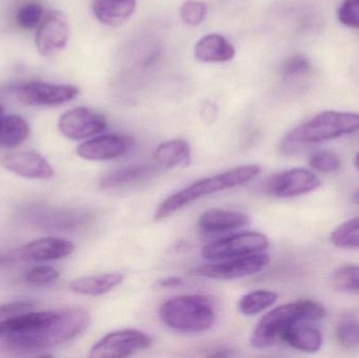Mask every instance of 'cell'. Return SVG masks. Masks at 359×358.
<instances>
[{
	"instance_id": "6da1fadb",
	"label": "cell",
	"mask_w": 359,
	"mask_h": 358,
	"mask_svg": "<svg viewBox=\"0 0 359 358\" xmlns=\"http://www.w3.org/2000/svg\"><path fill=\"white\" fill-rule=\"evenodd\" d=\"M326 315L325 307L313 301L282 305L266 313L253 330L250 343L257 349L282 344L285 334L299 323H314Z\"/></svg>"
},
{
	"instance_id": "7a4b0ae2",
	"label": "cell",
	"mask_w": 359,
	"mask_h": 358,
	"mask_svg": "<svg viewBox=\"0 0 359 358\" xmlns=\"http://www.w3.org/2000/svg\"><path fill=\"white\" fill-rule=\"evenodd\" d=\"M359 130V113L324 111L291 130L280 143L283 155L291 156L310 144L333 140Z\"/></svg>"
},
{
	"instance_id": "3957f363",
	"label": "cell",
	"mask_w": 359,
	"mask_h": 358,
	"mask_svg": "<svg viewBox=\"0 0 359 358\" xmlns=\"http://www.w3.org/2000/svg\"><path fill=\"white\" fill-rule=\"evenodd\" d=\"M259 172L261 168L257 165H245L196 181L166 199L158 208L154 219L164 220L201 198L245 184L255 179Z\"/></svg>"
},
{
	"instance_id": "277c9868",
	"label": "cell",
	"mask_w": 359,
	"mask_h": 358,
	"mask_svg": "<svg viewBox=\"0 0 359 358\" xmlns=\"http://www.w3.org/2000/svg\"><path fill=\"white\" fill-rule=\"evenodd\" d=\"M159 313L168 328L186 333L206 331L215 321L212 302L200 294L170 298L160 307Z\"/></svg>"
},
{
	"instance_id": "5b68a950",
	"label": "cell",
	"mask_w": 359,
	"mask_h": 358,
	"mask_svg": "<svg viewBox=\"0 0 359 358\" xmlns=\"http://www.w3.org/2000/svg\"><path fill=\"white\" fill-rule=\"evenodd\" d=\"M269 246V240L263 233H236L219 241L209 243L202 249L203 258L211 261L227 260L236 256H248L265 250Z\"/></svg>"
},
{
	"instance_id": "8992f818",
	"label": "cell",
	"mask_w": 359,
	"mask_h": 358,
	"mask_svg": "<svg viewBox=\"0 0 359 358\" xmlns=\"http://www.w3.org/2000/svg\"><path fill=\"white\" fill-rule=\"evenodd\" d=\"M151 338L138 330H120L103 336L90 349V357H128L151 346Z\"/></svg>"
},
{
	"instance_id": "52a82bcc",
	"label": "cell",
	"mask_w": 359,
	"mask_h": 358,
	"mask_svg": "<svg viewBox=\"0 0 359 358\" xmlns=\"http://www.w3.org/2000/svg\"><path fill=\"white\" fill-rule=\"evenodd\" d=\"M270 258L265 254H252L248 256L227 259L221 263L203 265L194 269L200 277L212 280H236L249 277L263 270L269 264Z\"/></svg>"
},
{
	"instance_id": "ba28073f",
	"label": "cell",
	"mask_w": 359,
	"mask_h": 358,
	"mask_svg": "<svg viewBox=\"0 0 359 358\" xmlns=\"http://www.w3.org/2000/svg\"><path fill=\"white\" fill-rule=\"evenodd\" d=\"M79 88L72 84H54L34 81L18 86L16 97L21 103L31 106H57L73 100Z\"/></svg>"
},
{
	"instance_id": "9c48e42d",
	"label": "cell",
	"mask_w": 359,
	"mask_h": 358,
	"mask_svg": "<svg viewBox=\"0 0 359 358\" xmlns=\"http://www.w3.org/2000/svg\"><path fill=\"white\" fill-rule=\"evenodd\" d=\"M107 126V118L102 113L84 106L65 111L58 121L61 134L71 140L90 138L102 132Z\"/></svg>"
},
{
	"instance_id": "30bf717a",
	"label": "cell",
	"mask_w": 359,
	"mask_h": 358,
	"mask_svg": "<svg viewBox=\"0 0 359 358\" xmlns=\"http://www.w3.org/2000/svg\"><path fill=\"white\" fill-rule=\"evenodd\" d=\"M69 21L60 11H50L42 18L36 32V48L43 57L54 56L65 50L69 42Z\"/></svg>"
},
{
	"instance_id": "8fae6325",
	"label": "cell",
	"mask_w": 359,
	"mask_h": 358,
	"mask_svg": "<svg viewBox=\"0 0 359 358\" xmlns=\"http://www.w3.org/2000/svg\"><path fill=\"white\" fill-rule=\"evenodd\" d=\"M320 185V179L305 168H293L274 176L267 183V191L276 198H293L316 191Z\"/></svg>"
},
{
	"instance_id": "7c38bea8",
	"label": "cell",
	"mask_w": 359,
	"mask_h": 358,
	"mask_svg": "<svg viewBox=\"0 0 359 358\" xmlns=\"http://www.w3.org/2000/svg\"><path fill=\"white\" fill-rule=\"evenodd\" d=\"M133 144L134 140L126 135H102L80 144L76 153L88 161H107L126 155Z\"/></svg>"
},
{
	"instance_id": "4fadbf2b",
	"label": "cell",
	"mask_w": 359,
	"mask_h": 358,
	"mask_svg": "<svg viewBox=\"0 0 359 358\" xmlns=\"http://www.w3.org/2000/svg\"><path fill=\"white\" fill-rule=\"evenodd\" d=\"M1 165L17 176L32 180H50L55 174L52 165L35 151H21L6 156Z\"/></svg>"
},
{
	"instance_id": "5bb4252c",
	"label": "cell",
	"mask_w": 359,
	"mask_h": 358,
	"mask_svg": "<svg viewBox=\"0 0 359 358\" xmlns=\"http://www.w3.org/2000/svg\"><path fill=\"white\" fill-rule=\"evenodd\" d=\"M75 249L72 242L60 237H46L29 242L19 250V256L27 262H48L71 256Z\"/></svg>"
},
{
	"instance_id": "9a60e30c",
	"label": "cell",
	"mask_w": 359,
	"mask_h": 358,
	"mask_svg": "<svg viewBox=\"0 0 359 358\" xmlns=\"http://www.w3.org/2000/svg\"><path fill=\"white\" fill-rule=\"evenodd\" d=\"M250 218L246 214L236 210L212 208L198 218V227L206 233H225L246 226Z\"/></svg>"
},
{
	"instance_id": "2e32d148",
	"label": "cell",
	"mask_w": 359,
	"mask_h": 358,
	"mask_svg": "<svg viewBox=\"0 0 359 358\" xmlns=\"http://www.w3.org/2000/svg\"><path fill=\"white\" fill-rule=\"evenodd\" d=\"M234 56L236 48L219 34H208L201 38L194 46V57L201 62H227Z\"/></svg>"
},
{
	"instance_id": "e0dca14e",
	"label": "cell",
	"mask_w": 359,
	"mask_h": 358,
	"mask_svg": "<svg viewBox=\"0 0 359 358\" xmlns=\"http://www.w3.org/2000/svg\"><path fill=\"white\" fill-rule=\"evenodd\" d=\"M136 0H94L93 12L103 25L117 27L126 22L134 14Z\"/></svg>"
},
{
	"instance_id": "ac0fdd59",
	"label": "cell",
	"mask_w": 359,
	"mask_h": 358,
	"mask_svg": "<svg viewBox=\"0 0 359 358\" xmlns=\"http://www.w3.org/2000/svg\"><path fill=\"white\" fill-rule=\"evenodd\" d=\"M123 275L119 273L80 277L71 282L69 289L74 294L81 296H103L119 286L123 282Z\"/></svg>"
},
{
	"instance_id": "d6986e66",
	"label": "cell",
	"mask_w": 359,
	"mask_h": 358,
	"mask_svg": "<svg viewBox=\"0 0 359 358\" xmlns=\"http://www.w3.org/2000/svg\"><path fill=\"white\" fill-rule=\"evenodd\" d=\"M154 156L158 165L168 170L189 165L191 160L189 144L182 139L161 143L156 149Z\"/></svg>"
},
{
	"instance_id": "ffe728a7",
	"label": "cell",
	"mask_w": 359,
	"mask_h": 358,
	"mask_svg": "<svg viewBox=\"0 0 359 358\" xmlns=\"http://www.w3.org/2000/svg\"><path fill=\"white\" fill-rule=\"evenodd\" d=\"M312 323H299L293 326L285 334L283 343H286L292 348L306 353H316L323 346L320 332L312 327Z\"/></svg>"
},
{
	"instance_id": "44dd1931",
	"label": "cell",
	"mask_w": 359,
	"mask_h": 358,
	"mask_svg": "<svg viewBox=\"0 0 359 358\" xmlns=\"http://www.w3.org/2000/svg\"><path fill=\"white\" fill-rule=\"evenodd\" d=\"M31 134L29 122L19 115L0 116V147L14 149Z\"/></svg>"
},
{
	"instance_id": "7402d4cb",
	"label": "cell",
	"mask_w": 359,
	"mask_h": 358,
	"mask_svg": "<svg viewBox=\"0 0 359 358\" xmlns=\"http://www.w3.org/2000/svg\"><path fill=\"white\" fill-rule=\"evenodd\" d=\"M156 167L151 164L128 166L107 174L101 180L100 186L103 189L119 188L130 184H136L147 180L155 174Z\"/></svg>"
},
{
	"instance_id": "603a6c76",
	"label": "cell",
	"mask_w": 359,
	"mask_h": 358,
	"mask_svg": "<svg viewBox=\"0 0 359 358\" xmlns=\"http://www.w3.org/2000/svg\"><path fill=\"white\" fill-rule=\"evenodd\" d=\"M278 300V294L267 290L250 292L241 298L238 309L242 315H255L271 307Z\"/></svg>"
},
{
	"instance_id": "cb8c5ba5",
	"label": "cell",
	"mask_w": 359,
	"mask_h": 358,
	"mask_svg": "<svg viewBox=\"0 0 359 358\" xmlns=\"http://www.w3.org/2000/svg\"><path fill=\"white\" fill-rule=\"evenodd\" d=\"M331 281L333 287L337 291L359 294L358 265H349L337 269L332 275Z\"/></svg>"
},
{
	"instance_id": "d4e9b609",
	"label": "cell",
	"mask_w": 359,
	"mask_h": 358,
	"mask_svg": "<svg viewBox=\"0 0 359 358\" xmlns=\"http://www.w3.org/2000/svg\"><path fill=\"white\" fill-rule=\"evenodd\" d=\"M331 241L337 247L359 248V216L339 225L331 235Z\"/></svg>"
},
{
	"instance_id": "484cf974",
	"label": "cell",
	"mask_w": 359,
	"mask_h": 358,
	"mask_svg": "<svg viewBox=\"0 0 359 358\" xmlns=\"http://www.w3.org/2000/svg\"><path fill=\"white\" fill-rule=\"evenodd\" d=\"M43 8L38 2H29L19 8L16 15L17 25L25 29H33L38 27L42 20Z\"/></svg>"
},
{
	"instance_id": "4316f807",
	"label": "cell",
	"mask_w": 359,
	"mask_h": 358,
	"mask_svg": "<svg viewBox=\"0 0 359 358\" xmlns=\"http://www.w3.org/2000/svg\"><path fill=\"white\" fill-rule=\"evenodd\" d=\"M180 14L185 25L196 27L204 21L207 15V6L200 0H186L180 8Z\"/></svg>"
},
{
	"instance_id": "83f0119b",
	"label": "cell",
	"mask_w": 359,
	"mask_h": 358,
	"mask_svg": "<svg viewBox=\"0 0 359 358\" xmlns=\"http://www.w3.org/2000/svg\"><path fill=\"white\" fill-rule=\"evenodd\" d=\"M337 338L345 348L359 346V322L353 319L341 322L337 329Z\"/></svg>"
},
{
	"instance_id": "f1b7e54d",
	"label": "cell",
	"mask_w": 359,
	"mask_h": 358,
	"mask_svg": "<svg viewBox=\"0 0 359 358\" xmlns=\"http://www.w3.org/2000/svg\"><path fill=\"white\" fill-rule=\"evenodd\" d=\"M309 164L316 172L328 174V172H337L341 167V162L337 153L324 151L312 155Z\"/></svg>"
},
{
	"instance_id": "f546056e",
	"label": "cell",
	"mask_w": 359,
	"mask_h": 358,
	"mask_svg": "<svg viewBox=\"0 0 359 358\" xmlns=\"http://www.w3.org/2000/svg\"><path fill=\"white\" fill-rule=\"evenodd\" d=\"M59 271L50 266H38L27 271L25 280L27 284L35 286H44L58 280Z\"/></svg>"
},
{
	"instance_id": "4dcf8cb0",
	"label": "cell",
	"mask_w": 359,
	"mask_h": 358,
	"mask_svg": "<svg viewBox=\"0 0 359 358\" xmlns=\"http://www.w3.org/2000/svg\"><path fill=\"white\" fill-rule=\"evenodd\" d=\"M344 25L359 29V0H345L337 13Z\"/></svg>"
},
{
	"instance_id": "1f68e13d",
	"label": "cell",
	"mask_w": 359,
	"mask_h": 358,
	"mask_svg": "<svg viewBox=\"0 0 359 358\" xmlns=\"http://www.w3.org/2000/svg\"><path fill=\"white\" fill-rule=\"evenodd\" d=\"M311 69V63L309 59L306 58L303 55H295L285 61L283 65V73L284 75L299 76L307 74Z\"/></svg>"
},
{
	"instance_id": "d6a6232c",
	"label": "cell",
	"mask_w": 359,
	"mask_h": 358,
	"mask_svg": "<svg viewBox=\"0 0 359 358\" xmlns=\"http://www.w3.org/2000/svg\"><path fill=\"white\" fill-rule=\"evenodd\" d=\"M35 306V302L25 300L16 301V302L1 305L0 306V319H8V317H15V315L29 312Z\"/></svg>"
},
{
	"instance_id": "836d02e7",
	"label": "cell",
	"mask_w": 359,
	"mask_h": 358,
	"mask_svg": "<svg viewBox=\"0 0 359 358\" xmlns=\"http://www.w3.org/2000/svg\"><path fill=\"white\" fill-rule=\"evenodd\" d=\"M182 280L180 277H168V279L162 280L160 281L159 285L164 288L176 287V286L181 285Z\"/></svg>"
},
{
	"instance_id": "e575fe53",
	"label": "cell",
	"mask_w": 359,
	"mask_h": 358,
	"mask_svg": "<svg viewBox=\"0 0 359 358\" xmlns=\"http://www.w3.org/2000/svg\"><path fill=\"white\" fill-rule=\"evenodd\" d=\"M352 200H353L354 203L359 205V188L355 191V193H354L353 197H352Z\"/></svg>"
},
{
	"instance_id": "d590c367",
	"label": "cell",
	"mask_w": 359,
	"mask_h": 358,
	"mask_svg": "<svg viewBox=\"0 0 359 358\" xmlns=\"http://www.w3.org/2000/svg\"><path fill=\"white\" fill-rule=\"evenodd\" d=\"M355 165L356 167H358V170H359V153H358V155H356L355 157Z\"/></svg>"
},
{
	"instance_id": "8d00e7d4",
	"label": "cell",
	"mask_w": 359,
	"mask_h": 358,
	"mask_svg": "<svg viewBox=\"0 0 359 358\" xmlns=\"http://www.w3.org/2000/svg\"><path fill=\"white\" fill-rule=\"evenodd\" d=\"M2 111H4V109H2V106L0 105V116L2 115Z\"/></svg>"
}]
</instances>
